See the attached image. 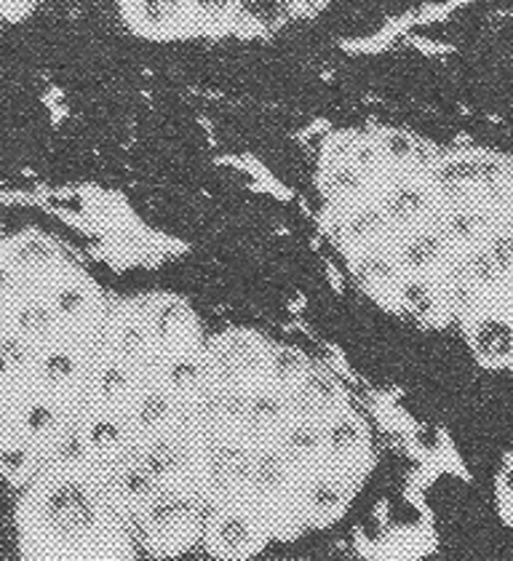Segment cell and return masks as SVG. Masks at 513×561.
Segmentation results:
<instances>
[{
    "mask_svg": "<svg viewBox=\"0 0 513 561\" xmlns=\"http://www.w3.org/2000/svg\"><path fill=\"white\" fill-rule=\"evenodd\" d=\"M377 466L364 407L262 329H209L137 479L142 557L247 559L329 533Z\"/></svg>",
    "mask_w": 513,
    "mask_h": 561,
    "instance_id": "6da1fadb",
    "label": "cell"
},
{
    "mask_svg": "<svg viewBox=\"0 0 513 561\" xmlns=\"http://www.w3.org/2000/svg\"><path fill=\"white\" fill-rule=\"evenodd\" d=\"M323 238L377 308L513 353V158L356 118L308 148Z\"/></svg>",
    "mask_w": 513,
    "mask_h": 561,
    "instance_id": "7a4b0ae2",
    "label": "cell"
},
{
    "mask_svg": "<svg viewBox=\"0 0 513 561\" xmlns=\"http://www.w3.org/2000/svg\"><path fill=\"white\" fill-rule=\"evenodd\" d=\"M113 291L57 236L0 233V481L20 490L81 420Z\"/></svg>",
    "mask_w": 513,
    "mask_h": 561,
    "instance_id": "3957f363",
    "label": "cell"
},
{
    "mask_svg": "<svg viewBox=\"0 0 513 561\" xmlns=\"http://www.w3.org/2000/svg\"><path fill=\"white\" fill-rule=\"evenodd\" d=\"M126 44L171 57H217L295 44L347 0H94Z\"/></svg>",
    "mask_w": 513,
    "mask_h": 561,
    "instance_id": "277c9868",
    "label": "cell"
},
{
    "mask_svg": "<svg viewBox=\"0 0 513 561\" xmlns=\"http://www.w3.org/2000/svg\"><path fill=\"white\" fill-rule=\"evenodd\" d=\"M43 0H0V27H11L35 16Z\"/></svg>",
    "mask_w": 513,
    "mask_h": 561,
    "instance_id": "5b68a950",
    "label": "cell"
},
{
    "mask_svg": "<svg viewBox=\"0 0 513 561\" xmlns=\"http://www.w3.org/2000/svg\"><path fill=\"white\" fill-rule=\"evenodd\" d=\"M43 3H48V0H43Z\"/></svg>",
    "mask_w": 513,
    "mask_h": 561,
    "instance_id": "8992f818",
    "label": "cell"
}]
</instances>
